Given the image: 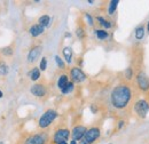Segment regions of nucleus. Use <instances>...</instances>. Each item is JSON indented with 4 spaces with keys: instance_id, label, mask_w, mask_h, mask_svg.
Listing matches in <instances>:
<instances>
[{
    "instance_id": "35",
    "label": "nucleus",
    "mask_w": 149,
    "mask_h": 144,
    "mask_svg": "<svg viewBox=\"0 0 149 144\" xmlns=\"http://www.w3.org/2000/svg\"><path fill=\"white\" fill-rule=\"evenodd\" d=\"M0 144H3V142H0Z\"/></svg>"
},
{
    "instance_id": "3",
    "label": "nucleus",
    "mask_w": 149,
    "mask_h": 144,
    "mask_svg": "<svg viewBox=\"0 0 149 144\" xmlns=\"http://www.w3.org/2000/svg\"><path fill=\"white\" fill-rule=\"evenodd\" d=\"M135 85L140 93H149V77L142 70L135 73Z\"/></svg>"
},
{
    "instance_id": "15",
    "label": "nucleus",
    "mask_w": 149,
    "mask_h": 144,
    "mask_svg": "<svg viewBox=\"0 0 149 144\" xmlns=\"http://www.w3.org/2000/svg\"><path fill=\"white\" fill-rule=\"evenodd\" d=\"M63 56H64V60L68 64L71 63L72 61V49L71 47H64L63 48Z\"/></svg>"
},
{
    "instance_id": "27",
    "label": "nucleus",
    "mask_w": 149,
    "mask_h": 144,
    "mask_svg": "<svg viewBox=\"0 0 149 144\" xmlns=\"http://www.w3.org/2000/svg\"><path fill=\"white\" fill-rule=\"evenodd\" d=\"M2 53L5 55H12L13 54V49L10 47H7V48H3L2 49Z\"/></svg>"
},
{
    "instance_id": "1",
    "label": "nucleus",
    "mask_w": 149,
    "mask_h": 144,
    "mask_svg": "<svg viewBox=\"0 0 149 144\" xmlns=\"http://www.w3.org/2000/svg\"><path fill=\"white\" fill-rule=\"evenodd\" d=\"M133 101V89L129 84L117 85L110 94V102L117 110H125Z\"/></svg>"
},
{
    "instance_id": "9",
    "label": "nucleus",
    "mask_w": 149,
    "mask_h": 144,
    "mask_svg": "<svg viewBox=\"0 0 149 144\" xmlns=\"http://www.w3.org/2000/svg\"><path fill=\"white\" fill-rule=\"evenodd\" d=\"M46 136L42 134H35V135H30L25 141L24 144H46Z\"/></svg>"
},
{
    "instance_id": "31",
    "label": "nucleus",
    "mask_w": 149,
    "mask_h": 144,
    "mask_svg": "<svg viewBox=\"0 0 149 144\" xmlns=\"http://www.w3.org/2000/svg\"><path fill=\"white\" fill-rule=\"evenodd\" d=\"M70 144H77V141H74V140H71V141H70Z\"/></svg>"
},
{
    "instance_id": "16",
    "label": "nucleus",
    "mask_w": 149,
    "mask_h": 144,
    "mask_svg": "<svg viewBox=\"0 0 149 144\" xmlns=\"http://www.w3.org/2000/svg\"><path fill=\"white\" fill-rule=\"evenodd\" d=\"M94 33H95V36H96V38H97L99 40H106V39L109 37L108 31L104 30V29H97V30L94 31Z\"/></svg>"
},
{
    "instance_id": "14",
    "label": "nucleus",
    "mask_w": 149,
    "mask_h": 144,
    "mask_svg": "<svg viewBox=\"0 0 149 144\" xmlns=\"http://www.w3.org/2000/svg\"><path fill=\"white\" fill-rule=\"evenodd\" d=\"M69 82V79H68V75L67 74H62L58 77V80H57V87L62 90Z\"/></svg>"
},
{
    "instance_id": "4",
    "label": "nucleus",
    "mask_w": 149,
    "mask_h": 144,
    "mask_svg": "<svg viewBox=\"0 0 149 144\" xmlns=\"http://www.w3.org/2000/svg\"><path fill=\"white\" fill-rule=\"evenodd\" d=\"M56 118H57V112L55 110L49 109V110L45 111V113H42V116L40 117V119L38 121V126L40 128H42V129L47 128V127H49L52 125V123L55 120Z\"/></svg>"
},
{
    "instance_id": "29",
    "label": "nucleus",
    "mask_w": 149,
    "mask_h": 144,
    "mask_svg": "<svg viewBox=\"0 0 149 144\" xmlns=\"http://www.w3.org/2000/svg\"><path fill=\"white\" fill-rule=\"evenodd\" d=\"M124 124H125V121H124V120H120V121L118 123V129H120L122 127L124 126Z\"/></svg>"
},
{
    "instance_id": "8",
    "label": "nucleus",
    "mask_w": 149,
    "mask_h": 144,
    "mask_svg": "<svg viewBox=\"0 0 149 144\" xmlns=\"http://www.w3.org/2000/svg\"><path fill=\"white\" fill-rule=\"evenodd\" d=\"M70 77L72 79V82H77V84L83 82L84 80H86V74L81 71L79 68H77V66H74V68L71 69Z\"/></svg>"
},
{
    "instance_id": "18",
    "label": "nucleus",
    "mask_w": 149,
    "mask_h": 144,
    "mask_svg": "<svg viewBox=\"0 0 149 144\" xmlns=\"http://www.w3.org/2000/svg\"><path fill=\"white\" fill-rule=\"evenodd\" d=\"M119 1L118 0H111L109 2V6H108V14L109 15H113L116 13V9H117V6H118Z\"/></svg>"
},
{
    "instance_id": "12",
    "label": "nucleus",
    "mask_w": 149,
    "mask_h": 144,
    "mask_svg": "<svg viewBox=\"0 0 149 144\" xmlns=\"http://www.w3.org/2000/svg\"><path fill=\"white\" fill-rule=\"evenodd\" d=\"M145 36H146V26L143 24L138 25L135 28V30H134V37H135V39L140 41V40H142L145 38Z\"/></svg>"
},
{
    "instance_id": "2",
    "label": "nucleus",
    "mask_w": 149,
    "mask_h": 144,
    "mask_svg": "<svg viewBox=\"0 0 149 144\" xmlns=\"http://www.w3.org/2000/svg\"><path fill=\"white\" fill-rule=\"evenodd\" d=\"M133 111H134V114L139 119H145L149 112V100L140 98L135 101L133 105Z\"/></svg>"
},
{
    "instance_id": "30",
    "label": "nucleus",
    "mask_w": 149,
    "mask_h": 144,
    "mask_svg": "<svg viewBox=\"0 0 149 144\" xmlns=\"http://www.w3.org/2000/svg\"><path fill=\"white\" fill-rule=\"evenodd\" d=\"M146 30H147V32L149 33V21L147 22V28H146Z\"/></svg>"
},
{
    "instance_id": "17",
    "label": "nucleus",
    "mask_w": 149,
    "mask_h": 144,
    "mask_svg": "<svg viewBox=\"0 0 149 144\" xmlns=\"http://www.w3.org/2000/svg\"><path fill=\"white\" fill-rule=\"evenodd\" d=\"M29 78L32 81H37L38 79L40 78V69L39 68H33L31 71L29 72Z\"/></svg>"
},
{
    "instance_id": "21",
    "label": "nucleus",
    "mask_w": 149,
    "mask_h": 144,
    "mask_svg": "<svg viewBox=\"0 0 149 144\" xmlns=\"http://www.w3.org/2000/svg\"><path fill=\"white\" fill-rule=\"evenodd\" d=\"M96 19L99 21V24H100L101 26H103V28H104V30H108V29H110V28H111V23H110L108 19H106L104 17H102V16H97Z\"/></svg>"
},
{
    "instance_id": "32",
    "label": "nucleus",
    "mask_w": 149,
    "mask_h": 144,
    "mask_svg": "<svg viewBox=\"0 0 149 144\" xmlns=\"http://www.w3.org/2000/svg\"><path fill=\"white\" fill-rule=\"evenodd\" d=\"M87 2H88V3H91V5H93V3H94V1H92V0H88Z\"/></svg>"
},
{
    "instance_id": "10",
    "label": "nucleus",
    "mask_w": 149,
    "mask_h": 144,
    "mask_svg": "<svg viewBox=\"0 0 149 144\" xmlns=\"http://www.w3.org/2000/svg\"><path fill=\"white\" fill-rule=\"evenodd\" d=\"M41 52H42V47L41 46H35L33 48H31L30 52L28 53V62L29 63H35L39 58Z\"/></svg>"
},
{
    "instance_id": "33",
    "label": "nucleus",
    "mask_w": 149,
    "mask_h": 144,
    "mask_svg": "<svg viewBox=\"0 0 149 144\" xmlns=\"http://www.w3.org/2000/svg\"><path fill=\"white\" fill-rule=\"evenodd\" d=\"M2 96H3V94H2V91H1V90H0V98H1V97H2Z\"/></svg>"
},
{
    "instance_id": "25",
    "label": "nucleus",
    "mask_w": 149,
    "mask_h": 144,
    "mask_svg": "<svg viewBox=\"0 0 149 144\" xmlns=\"http://www.w3.org/2000/svg\"><path fill=\"white\" fill-rule=\"evenodd\" d=\"M46 68H47V60H46V57H42V58H41V61H40L39 69H40V71H45V70H46Z\"/></svg>"
},
{
    "instance_id": "36",
    "label": "nucleus",
    "mask_w": 149,
    "mask_h": 144,
    "mask_svg": "<svg viewBox=\"0 0 149 144\" xmlns=\"http://www.w3.org/2000/svg\"><path fill=\"white\" fill-rule=\"evenodd\" d=\"M109 144H111V143H109Z\"/></svg>"
},
{
    "instance_id": "20",
    "label": "nucleus",
    "mask_w": 149,
    "mask_h": 144,
    "mask_svg": "<svg viewBox=\"0 0 149 144\" xmlns=\"http://www.w3.org/2000/svg\"><path fill=\"white\" fill-rule=\"evenodd\" d=\"M49 23H51V17L48 15H42V16H40L39 19H38V24L41 25V26H44V28L48 26Z\"/></svg>"
},
{
    "instance_id": "28",
    "label": "nucleus",
    "mask_w": 149,
    "mask_h": 144,
    "mask_svg": "<svg viewBox=\"0 0 149 144\" xmlns=\"http://www.w3.org/2000/svg\"><path fill=\"white\" fill-rule=\"evenodd\" d=\"M85 17H86V19H87V23H88L90 25H93V24H94L93 18H92V16H91L90 14H85Z\"/></svg>"
},
{
    "instance_id": "26",
    "label": "nucleus",
    "mask_w": 149,
    "mask_h": 144,
    "mask_svg": "<svg viewBox=\"0 0 149 144\" xmlns=\"http://www.w3.org/2000/svg\"><path fill=\"white\" fill-rule=\"evenodd\" d=\"M76 33H77L78 38H80V39H83V38L85 37V31H84V29H83V28H77Z\"/></svg>"
},
{
    "instance_id": "22",
    "label": "nucleus",
    "mask_w": 149,
    "mask_h": 144,
    "mask_svg": "<svg viewBox=\"0 0 149 144\" xmlns=\"http://www.w3.org/2000/svg\"><path fill=\"white\" fill-rule=\"evenodd\" d=\"M74 82H72V81H69L68 85L61 90V91H62V94H69V93H71V91L74 90Z\"/></svg>"
},
{
    "instance_id": "11",
    "label": "nucleus",
    "mask_w": 149,
    "mask_h": 144,
    "mask_svg": "<svg viewBox=\"0 0 149 144\" xmlns=\"http://www.w3.org/2000/svg\"><path fill=\"white\" fill-rule=\"evenodd\" d=\"M30 91L33 96L36 97H44L46 94H47V89L46 87L42 85V84H35L31 88H30Z\"/></svg>"
},
{
    "instance_id": "24",
    "label": "nucleus",
    "mask_w": 149,
    "mask_h": 144,
    "mask_svg": "<svg viewBox=\"0 0 149 144\" xmlns=\"http://www.w3.org/2000/svg\"><path fill=\"white\" fill-rule=\"evenodd\" d=\"M8 73V66L5 63H0V75H6Z\"/></svg>"
},
{
    "instance_id": "6",
    "label": "nucleus",
    "mask_w": 149,
    "mask_h": 144,
    "mask_svg": "<svg viewBox=\"0 0 149 144\" xmlns=\"http://www.w3.org/2000/svg\"><path fill=\"white\" fill-rule=\"evenodd\" d=\"M70 130L68 128H60L57 129L55 133H54V136H53V141L55 144H58L61 142H67L68 138L70 137Z\"/></svg>"
},
{
    "instance_id": "5",
    "label": "nucleus",
    "mask_w": 149,
    "mask_h": 144,
    "mask_svg": "<svg viewBox=\"0 0 149 144\" xmlns=\"http://www.w3.org/2000/svg\"><path fill=\"white\" fill-rule=\"evenodd\" d=\"M100 135H101V129L99 127H91L87 129L86 134L84 135V138L78 144H93L95 141L100 138Z\"/></svg>"
},
{
    "instance_id": "34",
    "label": "nucleus",
    "mask_w": 149,
    "mask_h": 144,
    "mask_svg": "<svg viewBox=\"0 0 149 144\" xmlns=\"http://www.w3.org/2000/svg\"><path fill=\"white\" fill-rule=\"evenodd\" d=\"M58 144H68V142H61V143H58Z\"/></svg>"
},
{
    "instance_id": "13",
    "label": "nucleus",
    "mask_w": 149,
    "mask_h": 144,
    "mask_svg": "<svg viewBox=\"0 0 149 144\" xmlns=\"http://www.w3.org/2000/svg\"><path fill=\"white\" fill-rule=\"evenodd\" d=\"M44 31H45V28H44V26H41V25H39V24H35V25H32V26L30 28V30H29L30 35H31L32 37L40 36V35H42V33H44Z\"/></svg>"
},
{
    "instance_id": "23",
    "label": "nucleus",
    "mask_w": 149,
    "mask_h": 144,
    "mask_svg": "<svg viewBox=\"0 0 149 144\" xmlns=\"http://www.w3.org/2000/svg\"><path fill=\"white\" fill-rule=\"evenodd\" d=\"M55 62H56V64H57V66H58L60 69H64V68H65L64 62L62 61V58H61L58 55H56L55 56Z\"/></svg>"
},
{
    "instance_id": "7",
    "label": "nucleus",
    "mask_w": 149,
    "mask_h": 144,
    "mask_svg": "<svg viewBox=\"0 0 149 144\" xmlns=\"http://www.w3.org/2000/svg\"><path fill=\"white\" fill-rule=\"evenodd\" d=\"M87 132V128L83 125H78V126H74V129L71 130V137L74 141H81L84 138V135L86 134Z\"/></svg>"
},
{
    "instance_id": "19",
    "label": "nucleus",
    "mask_w": 149,
    "mask_h": 144,
    "mask_svg": "<svg viewBox=\"0 0 149 144\" xmlns=\"http://www.w3.org/2000/svg\"><path fill=\"white\" fill-rule=\"evenodd\" d=\"M124 75H125V79L127 81H132L134 78H135V73H134V70L132 66H129L125 71H124Z\"/></svg>"
}]
</instances>
